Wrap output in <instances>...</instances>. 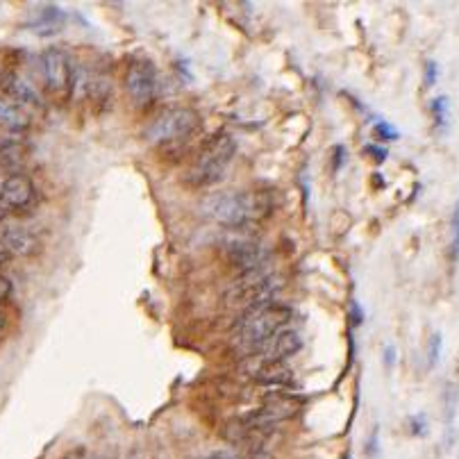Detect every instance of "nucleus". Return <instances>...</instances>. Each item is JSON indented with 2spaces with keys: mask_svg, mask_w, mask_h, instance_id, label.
Returning <instances> with one entry per match:
<instances>
[{
  "mask_svg": "<svg viewBox=\"0 0 459 459\" xmlns=\"http://www.w3.org/2000/svg\"><path fill=\"white\" fill-rule=\"evenodd\" d=\"M201 123V118L189 107H173L162 114L146 127L143 137L155 146H171L187 139Z\"/></svg>",
  "mask_w": 459,
  "mask_h": 459,
  "instance_id": "6",
  "label": "nucleus"
},
{
  "mask_svg": "<svg viewBox=\"0 0 459 459\" xmlns=\"http://www.w3.org/2000/svg\"><path fill=\"white\" fill-rule=\"evenodd\" d=\"M241 371L244 375L250 380H255L257 384H266V387H284L291 382V368L284 361H264L253 355H246V359L241 361Z\"/></svg>",
  "mask_w": 459,
  "mask_h": 459,
  "instance_id": "12",
  "label": "nucleus"
},
{
  "mask_svg": "<svg viewBox=\"0 0 459 459\" xmlns=\"http://www.w3.org/2000/svg\"><path fill=\"white\" fill-rule=\"evenodd\" d=\"M125 91L130 100L134 102L137 107L150 105V100L155 98V91H157V68L150 62V59H132L125 68Z\"/></svg>",
  "mask_w": 459,
  "mask_h": 459,
  "instance_id": "8",
  "label": "nucleus"
},
{
  "mask_svg": "<svg viewBox=\"0 0 459 459\" xmlns=\"http://www.w3.org/2000/svg\"><path fill=\"white\" fill-rule=\"evenodd\" d=\"M373 134L382 141H396L398 139V130L394 125H389L387 120H380V123H375Z\"/></svg>",
  "mask_w": 459,
  "mask_h": 459,
  "instance_id": "22",
  "label": "nucleus"
},
{
  "mask_svg": "<svg viewBox=\"0 0 459 459\" xmlns=\"http://www.w3.org/2000/svg\"><path fill=\"white\" fill-rule=\"evenodd\" d=\"M225 257L228 262L239 268L241 273L246 271H257V268L266 266L268 259V248L253 237H235L225 244Z\"/></svg>",
  "mask_w": 459,
  "mask_h": 459,
  "instance_id": "11",
  "label": "nucleus"
},
{
  "mask_svg": "<svg viewBox=\"0 0 459 459\" xmlns=\"http://www.w3.org/2000/svg\"><path fill=\"white\" fill-rule=\"evenodd\" d=\"M237 153V139L228 132L216 134L210 139L201 150L198 157L192 164V169L187 171V182L192 187H212L216 185L228 171L230 162L235 160Z\"/></svg>",
  "mask_w": 459,
  "mask_h": 459,
  "instance_id": "3",
  "label": "nucleus"
},
{
  "mask_svg": "<svg viewBox=\"0 0 459 459\" xmlns=\"http://www.w3.org/2000/svg\"><path fill=\"white\" fill-rule=\"evenodd\" d=\"M407 426H410V435L412 437H426L428 435V417L426 414H414L407 421Z\"/></svg>",
  "mask_w": 459,
  "mask_h": 459,
  "instance_id": "21",
  "label": "nucleus"
},
{
  "mask_svg": "<svg viewBox=\"0 0 459 459\" xmlns=\"http://www.w3.org/2000/svg\"><path fill=\"white\" fill-rule=\"evenodd\" d=\"M10 259H12V255L7 253V250H5V246H3V244H0V268H3V266H5L7 262H10Z\"/></svg>",
  "mask_w": 459,
  "mask_h": 459,
  "instance_id": "30",
  "label": "nucleus"
},
{
  "mask_svg": "<svg viewBox=\"0 0 459 459\" xmlns=\"http://www.w3.org/2000/svg\"><path fill=\"white\" fill-rule=\"evenodd\" d=\"M343 459H352V457H350V455H343Z\"/></svg>",
  "mask_w": 459,
  "mask_h": 459,
  "instance_id": "34",
  "label": "nucleus"
},
{
  "mask_svg": "<svg viewBox=\"0 0 459 459\" xmlns=\"http://www.w3.org/2000/svg\"><path fill=\"white\" fill-rule=\"evenodd\" d=\"M12 293H14V284H12V280H10V278H5V275L0 273V305H5V302L12 298Z\"/></svg>",
  "mask_w": 459,
  "mask_h": 459,
  "instance_id": "23",
  "label": "nucleus"
},
{
  "mask_svg": "<svg viewBox=\"0 0 459 459\" xmlns=\"http://www.w3.org/2000/svg\"><path fill=\"white\" fill-rule=\"evenodd\" d=\"M5 325H7V314L5 311H0V332L5 330Z\"/></svg>",
  "mask_w": 459,
  "mask_h": 459,
  "instance_id": "32",
  "label": "nucleus"
},
{
  "mask_svg": "<svg viewBox=\"0 0 459 459\" xmlns=\"http://www.w3.org/2000/svg\"><path fill=\"white\" fill-rule=\"evenodd\" d=\"M430 111H432V118L439 130H444L448 125V114H450V102L446 96H437L430 100Z\"/></svg>",
  "mask_w": 459,
  "mask_h": 459,
  "instance_id": "18",
  "label": "nucleus"
},
{
  "mask_svg": "<svg viewBox=\"0 0 459 459\" xmlns=\"http://www.w3.org/2000/svg\"><path fill=\"white\" fill-rule=\"evenodd\" d=\"M278 287H280V278L264 266V268H257V271L241 273L228 287L223 300L228 302L230 307L250 311L255 307L266 305V302H271Z\"/></svg>",
  "mask_w": 459,
  "mask_h": 459,
  "instance_id": "4",
  "label": "nucleus"
},
{
  "mask_svg": "<svg viewBox=\"0 0 459 459\" xmlns=\"http://www.w3.org/2000/svg\"><path fill=\"white\" fill-rule=\"evenodd\" d=\"M300 348H302V336L296 330L287 327V330H282L275 336H271V339H268L266 343H262L257 350H253L250 355H253V357L264 359V361H284V359H289L291 355H296Z\"/></svg>",
  "mask_w": 459,
  "mask_h": 459,
  "instance_id": "13",
  "label": "nucleus"
},
{
  "mask_svg": "<svg viewBox=\"0 0 459 459\" xmlns=\"http://www.w3.org/2000/svg\"><path fill=\"white\" fill-rule=\"evenodd\" d=\"M25 148L19 141L0 139V173H14L23 164Z\"/></svg>",
  "mask_w": 459,
  "mask_h": 459,
  "instance_id": "16",
  "label": "nucleus"
},
{
  "mask_svg": "<svg viewBox=\"0 0 459 459\" xmlns=\"http://www.w3.org/2000/svg\"><path fill=\"white\" fill-rule=\"evenodd\" d=\"M0 93L10 98L14 105H19L25 114L43 111V107H46V100L41 98V93L12 68H0Z\"/></svg>",
  "mask_w": 459,
  "mask_h": 459,
  "instance_id": "10",
  "label": "nucleus"
},
{
  "mask_svg": "<svg viewBox=\"0 0 459 459\" xmlns=\"http://www.w3.org/2000/svg\"><path fill=\"white\" fill-rule=\"evenodd\" d=\"M39 68L46 91L55 100H66L75 89V68L71 62V55L59 46H48L39 55Z\"/></svg>",
  "mask_w": 459,
  "mask_h": 459,
  "instance_id": "5",
  "label": "nucleus"
},
{
  "mask_svg": "<svg viewBox=\"0 0 459 459\" xmlns=\"http://www.w3.org/2000/svg\"><path fill=\"white\" fill-rule=\"evenodd\" d=\"M10 214H12V212L7 210V207H5L3 203H0V223H3V221H5V219H7V216H10Z\"/></svg>",
  "mask_w": 459,
  "mask_h": 459,
  "instance_id": "31",
  "label": "nucleus"
},
{
  "mask_svg": "<svg viewBox=\"0 0 459 459\" xmlns=\"http://www.w3.org/2000/svg\"><path fill=\"white\" fill-rule=\"evenodd\" d=\"M210 459H241V457H237L235 453H228V450H221V453L210 455Z\"/></svg>",
  "mask_w": 459,
  "mask_h": 459,
  "instance_id": "28",
  "label": "nucleus"
},
{
  "mask_svg": "<svg viewBox=\"0 0 459 459\" xmlns=\"http://www.w3.org/2000/svg\"><path fill=\"white\" fill-rule=\"evenodd\" d=\"M0 244L5 246L7 253L16 257H32L41 248L39 237L23 225H3L0 228Z\"/></svg>",
  "mask_w": 459,
  "mask_h": 459,
  "instance_id": "14",
  "label": "nucleus"
},
{
  "mask_svg": "<svg viewBox=\"0 0 459 459\" xmlns=\"http://www.w3.org/2000/svg\"><path fill=\"white\" fill-rule=\"evenodd\" d=\"M275 198L268 189H246V192H219L203 201V214L214 223L230 230H246L264 221L273 212Z\"/></svg>",
  "mask_w": 459,
  "mask_h": 459,
  "instance_id": "1",
  "label": "nucleus"
},
{
  "mask_svg": "<svg viewBox=\"0 0 459 459\" xmlns=\"http://www.w3.org/2000/svg\"><path fill=\"white\" fill-rule=\"evenodd\" d=\"M448 259L453 264L459 262V201L455 203L453 216H450V244H448Z\"/></svg>",
  "mask_w": 459,
  "mask_h": 459,
  "instance_id": "17",
  "label": "nucleus"
},
{
  "mask_svg": "<svg viewBox=\"0 0 459 459\" xmlns=\"http://www.w3.org/2000/svg\"><path fill=\"white\" fill-rule=\"evenodd\" d=\"M457 389L455 384H448L446 387V396H444V403H446V426L448 430H453V421H455V410H457Z\"/></svg>",
  "mask_w": 459,
  "mask_h": 459,
  "instance_id": "19",
  "label": "nucleus"
},
{
  "mask_svg": "<svg viewBox=\"0 0 459 459\" xmlns=\"http://www.w3.org/2000/svg\"><path fill=\"white\" fill-rule=\"evenodd\" d=\"M441 348H444V336L441 332H432L430 341H428V366L435 368L441 357Z\"/></svg>",
  "mask_w": 459,
  "mask_h": 459,
  "instance_id": "20",
  "label": "nucleus"
},
{
  "mask_svg": "<svg viewBox=\"0 0 459 459\" xmlns=\"http://www.w3.org/2000/svg\"><path fill=\"white\" fill-rule=\"evenodd\" d=\"M62 459H86V450L84 448H73V450H68Z\"/></svg>",
  "mask_w": 459,
  "mask_h": 459,
  "instance_id": "26",
  "label": "nucleus"
},
{
  "mask_svg": "<svg viewBox=\"0 0 459 459\" xmlns=\"http://www.w3.org/2000/svg\"><path fill=\"white\" fill-rule=\"evenodd\" d=\"M207 459H210V457H207Z\"/></svg>",
  "mask_w": 459,
  "mask_h": 459,
  "instance_id": "35",
  "label": "nucleus"
},
{
  "mask_svg": "<svg viewBox=\"0 0 459 459\" xmlns=\"http://www.w3.org/2000/svg\"><path fill=\"white\" fill-rule=\"evenodd\" d=\"M293 318V309L282 302H266L262 307H255L244 314L237 325V345L246 355L257 350L271 336L287 330Z\"/></svg>",
  "mask_w": 459,
  "mask_h": 459,
  "instance_id": "2",
  "label": "nucleus"
},
{
  "mask_svg": "<svg viewBox=\"0 0 459 459\" xmlns=\"http://www.w3.org/2000/svg\"><path fill=\"white\" fill-rule=\"evenodd\" d=\"M127 459H143V457H141V455H137V453H134V455H130Z\"/></svg>",
  "mask_w": 459,
  "mask_h": 459,
  "instance_id": "33",
  "label": "nucleus"
},
{
  "mask_svg": "<svg viewBox=\"0 0 459 459\" xmlns=\"http://www.w3.org/2000/svg\"><path fill=\"white\" fill-rule=\"evenodd\" d=\"M343 164H345V148H343V146H336V148H334V164H332V169L339 171Z\"/></svg>",
  "mask_w": 459,
  "mask_h": 459,
  "instance_id": "25",
  "label": "nucleus"
},
{
  "mask_svg": "<svg viewBox=\"0 0 459 459\" xmlns=\"http://www.w3.org/2000/svg\"><path fill=\"white\" fill-rule=\"evenodd\" d=\"M437 80H439V64L435 62V59H428L426 62V86L437 84Z\"/></svg>",
  "mask_w": 459,
  "mask_h": 459,
  "instance_id": "24",
  "label": "nucleus"
},
{
  "mask_svg": "<svg viewBox=\"0 0 459 459\" xmlns=\"http://www.w3.org/2000/svg\"><path fill=\"white\" fill-rule=\"evenodd\" d=\"M300 398L289 396V394H273L268 396L264 405H259L257 410L246 414L244 419H239L244 426L253 428L257 432H264V435L271 437L275 430H278L280 423L291 421L296 414L300 412Z\"/></svg>",
  "mask_w": 459,
  "mask_h": 459,
  "instance_id": "7",
  "label": "nucleus"
},
{
  "mask_svg": "<svg viewBox=\"0 0 459 459\" xmlns=\"http://www.w3.org/2000/svg\"><path fill=\"white\" fill-rule=\"evenodd\" d=\"M0 203L10 212H25L37 203V187L23 173H0Z\"/></svg>",
  "mask_w": 459,
  "mask_h": 459,
  "instance_id": "9",
  "label": "nucleus"
},
{
  "mask_svg": "<svg viewBox=\"0 0 459 459\" xmlns=\"http://www.w3.org/2000/svg\"><path fill=\"white\" fill-rule=\"evenodd\" d=\"M391 361H396V350L391 348V345H387L384 348V364L387 366H391Z\"/></svg>",
  "mask_w": 459,
  "mask_h": 459,
  "instance_id": "29",
  "label": "nucleus"
},
{
  "mask_svg": "<svg viewBox=\"0 0 459 459\" xmlns=\"http://www.w3.org/2000/svg\"><path fill=\"white\" fill-rule=\"evenodd\" d=\"M366 153H373V155H371L373 160H375V155H378V162H382V160L387 157V150H384V148H373V146H368Z\"/></svg>",
  "mask_w": 459,
  "mask_h": 459,
  "instance_id": "27",
  "label": "nucleus"
},
{
  "mask_svg": "<svg viewBox=\"0 0 459 459\" xmlns=\"http://www.w3.org/2000/svg\"><path fill=\"white\" fill-rule=\"evenodd\" d=\"M30 114H25L19 105H14L10 98L0 93V130L10 134H23L30 130Z\"/></svg>",
  "mask_w": 459,
  "mask_h": 459,
  "instance_id": "15",
  "label": "nucleus"
}]
</instances>
